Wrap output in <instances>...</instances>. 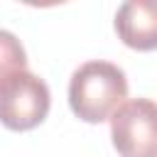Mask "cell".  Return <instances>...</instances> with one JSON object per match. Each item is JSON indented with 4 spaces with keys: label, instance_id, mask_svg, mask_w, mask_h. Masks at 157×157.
Wrapping results in <instances>:
<instances>
[{
    "label": "cell",
    "instance_id": "cell-1",
    "mask_svg": "<svg viewBox=\"0 0 157 157\" xmlns=\"http://www.w3.org/2000/svg\"><path fill=\"white\" fill-rule=\"evenodd\" d=\"M128 98L125 71L103 59L81 64L69 81V105L76 118L86 123H101L113 118V113Z\"/></svg>",
    "mask_w": 157,
    "mask_h": 157
},
{
    "label": "cell",
    "instance_id": "cell-2",
    "mask_svg": "<svg viewBox=\"0 0 157 157\" xmlns=\"http://www.w3.org/2000/svg\"><path fill=\"white\" fill-rule=\"evenodd\" d=\"M52 105L49 86L32 71H20L0 83V123L10 130L37 128Z\"/></svg>",
    "mask_w": 157,
    "mask_h": 157
},
{
    "label": "cell",
    "instance_id": "cell-3",
    "mask_svg": "<svg viewBox=\"0 0 157 157\" xmlns=\"http://www.w3.org/2000/svg\"><path fill=\"white\" fill-rule=\"evenodd\" d=\"M110 140L120 157H157V103L125 101L110 118Z\"/></svg>",
    "mask_w": 157,
    "mask_h": 157
},
{
    "label": "cell",
    "instance_id": "cell-4",
    "mask_svg": "<svg viewBox=\"0 0 157 157\" xmlns=\"http://www.w3.org/2000/svg\"><path fill=\"white\" fill-rule=\"evenodd\" d=\"M118 39L137 52L157 49V0H128L115 12Z\"/></svg>",
    "mask_w": 157,
    "mask_h": 157
},
{
    "label": "cell",
    "instance_id": "cell-5",
    "mask_svg": "<svg viewBox=\"0 0 157 157\" xmlns=\"http://www.w3.org/2000/svg\"><path fill=\"white\" fill-rule=\"evenodd\" d=\"M20 71H27L25 47L10 29H0V83Z\"/></svg>",
    "mask_w": 157,
    "mask_h": 157
}]
</instances>
